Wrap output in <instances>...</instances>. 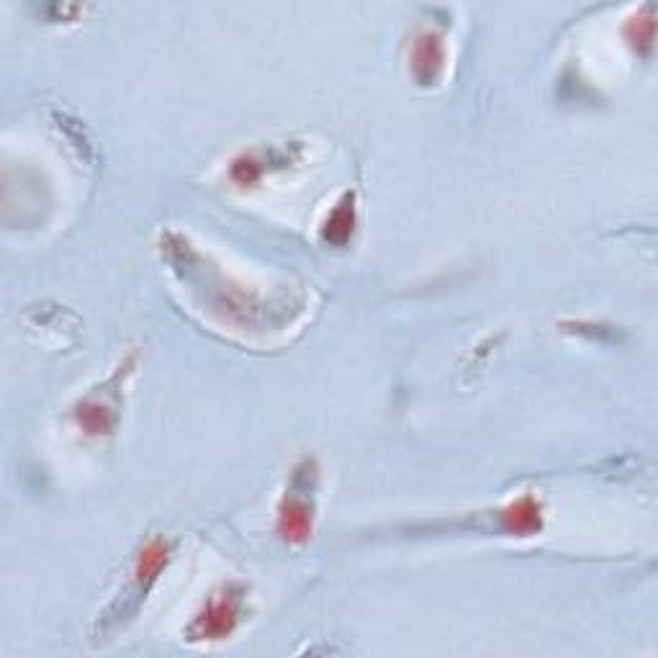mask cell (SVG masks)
<instances>
[{
	"instance_id": "cell-1",
	"label": "cell",
	"mask_w": 658,
	"mask_h": 658,
	"mask_svg": "<svg viewBox=\"0 0 658 658\" xmlns=\"http://www.w3.org/2000/svg\"><path fill=\"white\" fill-rule=\"evenodd\" d=\"M234 623H237V605H234L232 597H222L206 610V615L198 620L196 628L201 641H219V638L232 633Z\"/></svg>"
}]
</instances>
